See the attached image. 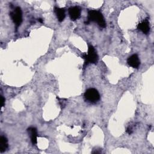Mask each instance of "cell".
<instances>
[{"mask_svg": "<svg viewBox=\"0 0 154 154\" xmlns=\"http://www.w3.org/2000/svg\"><path fill=\"white\" fill-rule=\"evenodd\" d=\"M88 22H94L101 28L106 26V22L102 14L97 10H89L88 11Z\"/></svg>", "mask_w": 154, "mask_h": 154, "instance_id": "6da1fadb", "label": "cell"}, {"mask_svg": "<svg viewBox=\"0 0 154 154\" xmlns=\"http://www.w3.org/2000/svg\"><path fill=\"white\" fill-rule=\"evenodd\" d=\"M4 103H5V99L2 96H1V106L2 107L4 106Z\"/></svg>", "mask_w": 154, "mask_h": 154, "instance_id": "8fae6325", "label": "cell"}, {"mask_svg": "<svg viewBox=\"0 0 154 154\" xmlns=\"http://www.w3.org/2000/svg\"><path fill=\"white\" fill-rule=\"evenodd\" d=\"M8 147V140L4 136L0 137V152L1 153L4 152Z\"/></svg>", "mask_w": 154, "mask_h": 154, "instance_id": "30bf717a", "label": "cell"}, {"mask_svg": "<svg viewBox=\"0 0 154 154\" xmlns=\"http://www.w3.org/2000/svg\"><path fill=\"white\" fill-rule=\"evenodd\" d=\"M10 16L16 27L20 26L22 22V11L21 8L19 7H16L14 11L10 13Z\"/></svg>", "mask_w": 154, "mask_h": 154, "instance_id": "277c9868", "label": "cell"}, {"mask_svg": "<svg viewBox=\"0 0 154 154\" xmlns=\"http://www.w3.org/2000/svg\"><path fill=\"white\" fill-rule=\"evenodd\" d=\"M38 20L40 23H43V20H42V19L39 18V19H38Z\"/></svg>", "mask_w": 154, "mask_h": 154, "instance_id": "7c38bea8", "label": "cell"}, {"mask_svg": "<svg viewBox=\"0 0 154 154\" xmlns=\"http://www.w3.org/2000/svg\"><path fill=\"white\" fill-rule=\"evenodd\" d=\"M138 29L147 34L150 31V24L147 20H144L138 25Z\"/></svg>", "mask_w": 154, "mask_h": 154, "instance_id": "52a82bcc", "label": "cell"}, {"mask_svg": "<svg viewBox=\"0 0 154 154\" xmlns=\"http://www.w3.org/2000/svg\"><path fill=\"white\" fill-rule=\"evenodd\" d=\"M69 14L72 20H76L78 19L81 13V9L80 7L78 6H73L69 8Z\"/></svg>", "mask_w": 154, "mask_h": 154, "instance_id": "5b68a950", "label": "cell"}, {"mask_svg": "<svg viewBox=\"0 0 154 154\" xmlns=\"http://www.w3.org/2000/svg\"><path fill=\"white\" fill-rule=\"evenodd\" d=\"M84 97L86 100L90 103H96L100 99V94L96 89L90 88L85 91Z\"/></svg>", "mask_w": 154, "mask_h": 154, "instance_id": "3957f363", "label": "cell"}, {"mask_svg": "<svg viewBox=\"0 0 154 154\" xmlns=\"http://www.w3.org/2000/svg\"><path fill=\"white\" fill-rule=\"evenodd\" d=\"M54 12L56 14V16L59 22H62L65 18V10L63 8H58L55 7L54 8Z\"/></svg>", "mask_w": 154, "mask_h": 154, "instance_id": "9c48e42d", "label": "cell"}, {"mask_svg": "<svg viewBox=\"0 0 154 154\" xmlns=\"http://www.w3.org/2000/svg\"><path fill=\"white\" fill-rule=\"evenodd\" d=\"M28 134L29 135L31 143L32 144H35L37 143V129L34 127H30L28 129Z\"/></svg>", "mask_w": 154, "mask_h": 154, "instance_id": "ba28073f", "label": "cell"}, {"mask_svg": "<svg viewBox=\"0 0 154 154\" xmlns=\"http://www.w3.org/2000/svg\"><path fill=\"white\" fill-rule=\"evenodd\" d=\"M128 64L133 68L137 69L140 65V60L137 54H133L129 57L127 60Z\"/></svg>", "mask_w": 154, "mask_h": 154, "instance_id": "8992f818", "label": "cell"}, {"mask_svg": "<svg viewBox=\"0 0 154 154\" xmlns=\"http://www.w3.org/2000/svg\"><path fill=\"white\" fill-rule=\"evenodd\" d=\"M83 58L85 60V64L88 63L96 64L98 61V55L94 49V48L92 45L88 46V53L84 54L82 55Z\"/></svg>", "mask_w": 154, "mask_h": 154, "instance_id": "7a4b0ae2", "label": "cell"}]
</instances>
